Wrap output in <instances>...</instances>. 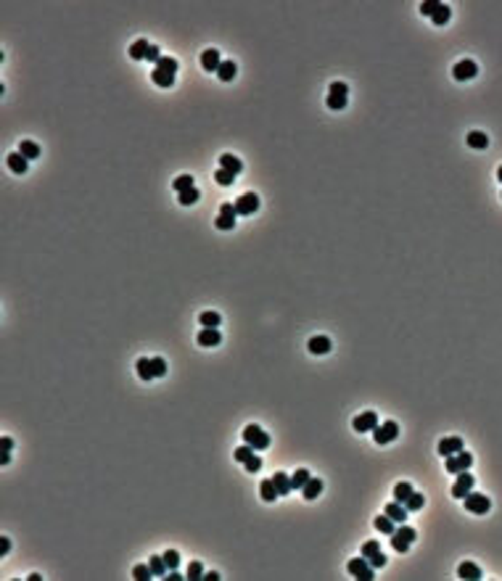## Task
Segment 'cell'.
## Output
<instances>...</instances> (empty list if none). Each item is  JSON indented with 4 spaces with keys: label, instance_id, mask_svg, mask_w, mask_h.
I'll list each match as a JSON object with an SVG mask.
<instances>
[{
    "label": "cell",
    "instance_id": "cell-1",
    "mask_svg": "<svg viewBox=\"0 0 502 581\" xmlns=\"http://www.w3.org/2000/svg\"><path fill=\"white\" fill-rule=\"evenodd\" d=\"M243 441L249 444V447H254L257 452H262V449L270 447V436H267V431L259 428V425H254V423L243 428Z\"/></svg>",
    "mask_w": 502,
    "mask_h": 581
},
{
    "label": "cell",
    "instance_id": "cell-2",
    "mask_svg": "<svg viewBox=\"0 0 502 581\" xmlns=\"http://www.w3.org/2000/svg\"><path fill=\"white\" fill-rule=\"evenodd\" d=\"M415 539H418L415 528H410V526H396V531L391 534V547H394V552H402V555H405Z\"/></svg>",
    "mask_w": 502,
    "mask_h": 581
},
{
    "label": "cell",
    "instance_id": "cell-3",
    "mask_svg": "<svg viewBox=\"0 0 502 581\" xmlns=\"http://www.w3.org/2000/svg\"><path fill=\"white\" fill-rule=\"evenodd\" d=\"M346 570H349V576H354V578H360V581H373V576H375V568L370 565V560L367 557H352L349 560V565H346Z\"/></svg>",
    "mask_w": 502,
    "mask_h": 581
},
{
    "label": "cell",
    "instance_id": "cell-4",
    "mask_svg": "<svg viewBox=\"0 0 502 581\" xmlns=\"http://www.w3.org/2000/svg\"><path fill=\"white\" fill-rule=\"evenodd\" d=\"M463 505H465V510L468 513H476V515H484L491 510V502H489V497L486 494H481V492H468L463 497Z\"/></svg>",
    "mask_w": 502,
    "mask_h": 581
},
{
    "label": "cell",
    "instance_id": "cell-5",
    "mask_svg": "<svg viewBox=\"0 0 502 581\" xmlns=\"http://www.w3.org/2000/svg\"><path fill=\"white\" fill-rule=\"evenodd\" d=\"M396 436H399V425H396V420L378 423L375 428H373V439H375V444H381V447L391 444V441L396 439Z\"/></svg>",
    "mask_w": 502,
    "mask_h": 581
},
{
    "label": "cell",
    "instance_id": "cell-6",
    "mask_svg": "<svg viewBox=\"0 0 502 581\" xmlns=\"http://www.w3.org/2000/svg\"><path fill=\"white\" fill-rule=\"evenodd\" d=\"M470 465H473V454L470 452H457V454H452V457H447V462H444V468H447V473H452V475H457V473H465Z\"/></svg>",
    "mask_w": 502,
    "mask_h": 581
},
{
    "label": "cell",
    "instance_id": "cell-7",
    "mask_svg": "<svg viewBox=\"0 0 502 581\" xmlns=\"http://www.w3.org/2000/svg\"><path fill=\"white\" fill-rule=\"evenodd\" d=\"M476 74H478V64H476V61H470V58H463L460 64L452 66V77H455L457 82L476 79Z\"/></svg>",
    "mask_w": 502,
    "mask_h": 581
},
{
    "label": "cell",
    "instance_id": "cell-8",
    "mask_svg": "<svg viewBox=\"0 0 502 581\" xmlns=\"http://www.w3.org/2000/svg\"><path fill=\"white\" fill-rule=\"evenodd\" d=\"M473 483H476V478L468 470L465 473H457V481L452 483V497H455V500H463L468 492H473Z\"/></svg>",
    "mask_w": 502,
    "mask_h": 581
},
{
    "label": "cell",
    "instance_id": "cell-9",
    "mask_svg": "<svg viewBox=\"0 0 502 581\" xmlns=\"http://www.w3.org/2000/svg\"><path fill=\"white\" fill-rule=\"evenodd\" d=\"M352 425H354L357 433H367V431H373L375 425H378V415H375L373 410H365V412H360V415H357V418L352 420Z\"/></svg>",
    "mask_w": 502,
    "mask_h": 581
},
{
    "label": "cell",
    "instance_id": "cell-10",
    "mask_svg": "<svg viewBox=\"0 0 502 581\" xmlns=\"http://www.w3.org/2000/svg\"><path fill=\"white\" fill-rule=\"evenodd\" d=\"M259 209V196L257 193H243L238 201H235V212L243 214V217H249Z\"/></svg>",
    "mask_w": 502,
    "mask_h": 581
},
{
    "label": "cell",
    "instance_id": "cell-11",
    "mask_svg": "<svg viewBox=\"0 0 502 581\" xmlns=\"http://www.w3.org/2000/svg\"><path fill=\"white\" fill-rule=\"evenodd\" d=\"M457 452H463V439L460 436H447V439L439 441V454L442 457H452Z\"/></svg>",
    "mask_w": 502,
    "mask_h": 581
},
{
    "label": "cell",
    "instance_id": "cell-12",
    "mask_svg": "<svg viewBox=\"0 0 502 581\" xmlns=\"http://www.w3.org/2000/svg\"><path fill=\"white\" fill-rule=\"evenodd\" d=\"M307 349H310V354H317V357H323V354H328V351L333 349V341L328 338V336H312L310 338V344H307Z\"/></svg>",
    "mask_w": 502,
    "mask_h": 581
},
{
    "label": "cell",
    "instance_id": "cell-13",
    "mask_svg": "<svg viewBox=\"0 0 502 581\" xmlns=\"http://www.w3.org/2000/svg\"><path fill=\"white\" fill-rule=\"evenodd\" d=\"M220 64H222V58H220V50L217 48H207L201 53V69L204 71H214V74H217Z\"/></svg>",
    "mask_w": 502,
    "mask_h": 581
},
{
    "label": "cell",
    "instance_id": "cell-14",
    "mask_svg": "<svg viewBox=\"0 0 502 581\" xmlns=\"http://www.w3.org/2000/svg\"><path fill=\"white\" fill-rule=\"evenodd\" d=\"M222 341V333L217 328H204L198 333V346H217Z\"/></svg>",
    "mask_w": 502,
    "mask_h": 581
},
{
    "label": "cell",
    "instance_id": "cell-15",
    "mask_svg": "<svg viewBox=\"0 0 502 581\" xmlns=\"http://www.w3.org/2000/svg\"><path fill=\"white\" fill-rule=\"evenodd\" d=\"M457 576L460 578H465V581H476V578H481L484 573H481V568L476 565V563H460V568H457Z\"/></svg>",
    "mask_w": 502,
    "mask_h": 581
},
{
    "label": "cell",
    "instance_id": "cell-16",
    "mask_svg": "<svg viewBox=\"0 0 502 581\" xmlns=\"http://www.w3.org/2000/svg\"><path fill=\"white\" fill-rule=\"evenodd\" d=\"M388 518H391V521H396V523H405V518H407V507L402 505V502H388L386 505V510H383Z\"/></svg>",
    "mask_w": 502,
    "mask_h": 581
},
{
    "label": "cell",
    "instance_id": "cell-17",
    "mask_svg": "<svg viewBox=\"0 0 502 581\" xmlns=\"http://www.w3.org/2000/svg\"><path fill=\"white\" fill-rule=\"evenodd\" d=\"M220 169H228L233 174H238V172H243V164H241L238 156H233V153H222L220 156Z\"/></svg>",
    "mask_w": 502,
    "mask_h": 581
},
{
    "label": "cell",
    "instance_id": "cell-18",
    "mask_svg": "<svg viewBox=\"0 0 502 581\" xmlns=\"http://www.w3.org/2000/svg\"><path fill=\"white\" fill-rule=\"evenodd\" d=\"M272 481H275V489H278V494H280V497H288V494L293 492V486H291V478H288V475H285L283 470H278V473H275V475H272Z\"/></svg>",
    "mask_w": 502,
    "mask_h": 581
},
{
    "label": "cell",
    "instance_id": "cell-19",
    "mask_svg": "<svg viewBox=\"0 0 502 581\" xmlns=\"http://www.w3.org/2000/svg\"><path fill=\"white\" fill-rule=\"evenodd\" d=\"M148 565H151V570H153V578H167L169 568H167V563H164V555H151Z\"/></svg>",
    "mask_w": 502,
    "mask_h": 581
},
{
    "label": "cell",
    "instance_id": "cell-20",
    "mask_svg": "<svg viewBox=\"0 0 502 581\" xmlns=\"http://www.w3.org/2000/svg\"><path fill=\"white\" fill-rule=\"evenodd\" d=\"M375 528H378V531H381V534H388V536H391L394 531H396V521H391V518H388L386 513H381V515H375V523H373Z\"/></svg>",
    "mask_w": 502,
    "mask_h": 581
},
{
    "label": "cell",
    "instance_id": "cell-21",
    "mask_svg": "<svg viewBox=\"0 0 502 581\" xmlns=\"http://www.w3.org/2000/svg\"><path fill=\"white\" fill-rule=\"evenodd\" d=\"M148 48H151V43H146V37L135 40V43L130 45V58H135V61H146Z\"/></svg>",
    "mask_w": 502,
    "mask_h": 581
},
{
    "label": "cell",
    "instance_id": "cell-22",
    "mask_svg": "<svg viewBox=\"0 0 502 581\" xmlns=\"http://www.w3.org/2000/svg\"><path fill=\"white\" fill-rule=\"evenodd\" d=\"M320 492H323V481H320V478H310V481L302 486V497H304L307 502L315 500V497L320 494Z\"/></svg>",
    "mask_w": 502,
    "mask_h": 581
},
{
    "label": "cell",
    "instance_id": "cell-23",
    "mask_svg": "<svg viewBox=\"0 0 502 581\" xmlns=\"http://www.w3.org/2000/svg\"><path fill=\"white\" fill-rule=\"evenodd\" d=\"M19 153H22L27 161H32V159L40 156V145L35 140H22V143H19Z\"/></svg>",
    "mask_w": 502,
    "mask_h": 581
},
{
    "label": "cell",
    "instance_id": "cell-24",
    "mask_svg": "<svg viewBox=\"0 0 502 581\" xmlns=\"http://www.w3.org/2000/svg\"><path fill=\"white\" fill-rule=\"evenodd\" d=\"M6 164H8V169L16 172V174H24L27 172V159L22 156V153H8Z\"/></svg>",
    "mask_w": 502,
    "mask_h": 581
},
{
    "label": "cell",
    "instance_id": "cell-25",
    "mask_svg": "<svg viewBox=\"0 0 502 581\" xmlns=\"http://www.w3.org/2000/svg\"><path fill=\"white\" fill-rule=\"evenodd\" d=\"M235 71H238V66H235L233 61H225L222 58V64L217 69V79L220 82H230V79H235Z\"/></svg>",
    "mask_w": 502,
    "mask_h": 581
},
{
    "label": "cell",
    "instance_id": "cell-26",
    "mask_svg": "<svg viewBox=\"0 0 502 581\" xmlns=\"http://www.w3.org/2000/svg\"><path fill=\"white\" fill-rule=\"evenodd\" d=\"M259 494H262V500L264 502H275V500H278V489H275V481L272 478H267V481H262L259 483Z\"/></svg>",
    "mask_w": 502,
    "mask_h": 581
},
{
    "label": "cell",
    "instance_id": "cell-27",
    "mask_svg": "<svg viewBox=\"0 0 502 581\" xmlns=\"http://www.w3.org/2000/svg\"><path fill=\"white\" fill-rule=\"evenodd\" d=\"M468 145H470V148H476V151H484L486 148V145H489V138H486V135L484 132H478V130H473V132H468Z\"/></svg>",
    "mask_w": 502,
    "mask_h": 581
},
{
    "label": "cell",
    "instance_id": "cell-28",
    "mask_svg": "<svg viewBox=\"0 0 502 581\" xmlns=\"http://www.w3.org/2000/svg\"><path fill=\"white\" fill-rule=\"evenodd\" d=\"M151 79H153V85H156V87H172V85H175V77L167 74V71H161V69H153L151 71Z\"/></svg>",
    "mask_w": 502,
    "mask_h": 581
},
{
    "label": "cell",
    "instance_id": "cell-29",
    "mask_svg": "<svg viewBox=\"0 0 502 581\" xmlns=\"http://www.w3.org/2000/svg\"><path fill=\"white\" fill-rule=\"evenodd\" d=\"M135 370H138V378L140 380H153V370H151V359L148 357H140L135 362Z\"/></svg>",
    "mask_w": 502,
    "mask_h": 581
},
{
    "label": "cell",
    "instance_id": "cell-30",
    "mask_svg": "<svg viewBox=\"0 0 502 581\" xmlns=\"http://www.w3.org/2000/svg\"><path fill=\"white\" fill-rule=\"evenodd\" d=\"M156 69H161V71H167V74L175 77L177 69H180V64H177V58H172V56H161L159 64H156Z\"/></svg>",
    "mask_w": 502,
    "mask_h": 581
},
{
    "label": "cell",
    "instance_id": "cell-31",
    "mask_svg": "<svg viewBox=\"0 0 502 581\" xmlns=\"http://www.w3.org/2000/svg\"><path fill=\"white\" fill-rule=\"evenodd\" d=\"M413 492H415L413 486H410L407 481H402V483H396V486H394V500L405 505V502L410 500V494H413Z\"/></svg>",
    "mask_w": 502,
    "mask_h": 581
},
{
    "label": "cell",
    "instance_id": "cell-32",
    "mask_svg": "<svg viewBox=\"0 0 502 581\" xmlns=\"http://www.w3.org/2000/svg\"><path fill=\"white\" fill-rule=\"evenodd\" d=\"M449 16H452V11H449V6H447V3H442V6H439V11L431 16V22H434L436 27H444V24L449 22Z\"/></svg>",
    "mask_w": 502,
    "mask_h": 581
},
{
    "label": "cell",
    "instance_id": "cell-33",
    "mask_svg": "<svg viewBox=\"0 0 502 581\" xmlns=\"http://www.w3.org/2000/svg\"><path fill=\"white\" fill-rule=\"evenodd\" d=\"M198 323H201L204 328H220L222 317H220L217 312H201V315H198Z\"/></svg>",
    "mask_w": 502,
    "mask_h": 581
},
{
    "label": "cell",
    "instance_id": "cell-34",
    "mask_svg": "<svg viewBox=\"0 0 502 581\" xmlns=\"http://www.w3.org/2000/svg\"><path fill=\"white\" fill-rule=\"evenodd\" d=\"M254 452H257L254 447H249V444H243V447H238V449L233 452V457L238 460V462H243V465H246V462H249V460L254 457Z\"/></svg>",
    "mask_w": 502,
    "mask_h": 581
},
{
    "label": "cell",
    "instance_id": "cell-35",
    "mask_svg": "<svg viewBox=\"0 0 502 581\" xmlns=\"http://www.w3.org/2000/svg\"><path fill=\"white\" fill-rule=\"evenodd\" d=\"M188 581H201L204 578V563H198V560H193V563L188 565V573H185Z\"/></svg>",
    "mask_w": 502,
    "mask_h": 581
},
{
    "label": "cell",
    "instance_id": "cell-36",
    "mask_svg": "<svg viewBox=\"0 0 502 581\" xmlns=\"http://www.w3.org/2000/svg\"><path fill=\"white\" fill-rule=\"evenodd\" d=\"M423 505H426V497H423L421 492H413V494H410V500L405 502V507H407L410 513H413V510H421Z\"/></svg>",
    "mask_w": 502,
    "mask_h": 581
},
{
    "label": "cell",
    "instance_id": "cell-37",
    "mask_svg": "<svg viewBox=\"0 0 502 581\" xmlns=\"http://www.w3.org/2000/svg\"><path fill=\"white\" fill-rule=\"evenodd\" d=\"M198 199H201L198 188H188V190H182V193H180V204H182V206H193Z\"/></svg>",
    "mask_w": 502,
    "mask_h": 581
},
{
    "label": "cell",
    "instance_id": "cell-38",
    "mask_svg": "<svg viewBox=\"0 0 502 581\" xmlns=\"http://www.w3.org/2000/svg\"><path fill=\"white\" fill-rule=\"evenodd\" d=\"M346 101L349 98H344V95H333V92H328V101H325V106L331 109V111H341L346 106Z\"/></svg>",
    "mask_w": 502,
    "mask_h": 581
},
{
    "label": "cell",
    "instance_id": "cell-39",
    "mask_svg": "<svg viewBox=\"0 0 502 581\" xmlns=\"http://www.w3.org/2000/svg\"><path fill=\"white\" fill-rule=\"evenodd\" d=\"M310 478H312V475H310V470L299 468V470H296V473L291 475V486H293V489H302V486H304L307 481H310Z\"/></svg>",
    "mask_w": 502,
    "mask_h": 581
},
{
    "label": "cell",
    "instance_id": "cell-40",
    "mask_svg": "<svg viewBox=\"0 0 502 581\" xmlns=\"http://www.w3.org/2000/svg\"><path fill=\"white\" fill-rule=\"evenodd\" d=\"M233 180H235V174H233V172H228V169H217V172H214V182H217V185H225V188H230Z\"/></svg>",
    "mask_w": 502,
    "mask_h": 581
},
{
    "label": "cell",
    "instance_id": "cell-41",
    "mask_svg": "<svg viewBox=\"0 0 502 581\" xmlns=\"http://www.w3.org/2000/svg\"><path fill=\"white\" fill-rule=\"evenodd\" d=\"M151 370H153V378L167 375V362H164V357H151Z\"/></svg>",
    "mask_w": 502,
    "mask_h": 581
},
{
    "label": "cell",
    "instance_id": "cell-42",
    "mask_svg": "<svg viewBox=\"0 0 502 581\" xmlns=\"http://www.w3.org/2000/svg\"><path fill=\"white\" fill-rule=\"evenodd\" d=\"M164 563H167L169 570H177L180 568V552L177 549H167V552H164Z\"/></svg>",
    "mask_w": 502,
    "mask_h": 581
},
{
    "label": "cell",
    "instance_id": "cell-43",
    "mask_svg": "<svg viewBox=\"0 0 502 581\" xmlns=\"http://www.w3.org/2000/svg\"><path fill=\"white\" fill-rule=\"evenodd\" d=\"M132 578H138V581H148V578H153L151 565H135V568H132Z\"/></svg>",
    "mask_w": 502,
    "mask_h": 581
},
{
    "label": "cell",
    "instance_id": "cell-44",
    "mask_svg": "<svg viewBox=\"0 0 502 581\" xmlns=\"http://www.w3.org/2000/svg\"><path fill=\"white\" fill-rule=\"evenodd\" d=\"M214 227H217V230H233V227H235V217L217 214V220H214Z\"/></svg>",
    "mask_w": 502,
    "mask_h": 581
},
{
    "label": "cell",
    "instance_id": "cell-45",
    "mask_svg": "<svg viewBox=\"0 0 502 581\" xmlns=\"http://www.w3.org/2000/svg\"><path fill=\"white\" fill-rule=\"evenodd\" d=\"M378 552H381V544H378L375 539H370V542H365V544H362V557L370 560V557H373V555H378Z\"/></svg>",
    "mask_w": 502,
    "mask_h": 581
},
{
    "label": "cell",
    "instance_id": "cell-46",
    "mask_svg": "<svg viewBox=\"0 0 502 581\" xmlns=\"http://www.w3.org/2000/svg\"><path fill=\"white\" fill-rule=\"evenodd\" d=\"M172 185H175V190H177V193H182V190L193 188V177H190V174H180V177H177L175 182H172Z\"/></svg>",
    "mask_w": 502,
    "mask_h": 581
},
{
    "label": "cell",
    "instance_id": "cell-47",
    "mask_svg": "<svg viewBox=\"0 0 502 581\" xmlns=\"http://www.w3.org/2000/svg\"><path fill=\"white\" fill-rule=\"evenodd\" d=\"M439 6H442L439 0H426V3L421 6V14H423V16H434V14L439 11Z\"/></svg>",
    "mask_w": 502,
    "mask_h": 581
},
{
    "label": "cell",
    "instance_id": "cell-48",
    "mask_svg": "<svg viewBox=\"0 0 502 581\" xmlns=\"http://www.w3.org/2000/svg\"><path fill=\"white\" fill-rule=\"evenodd\" d=\"M328 92H333V95H344V98H349V87L344 85V82H333L331 85V90Z\"/></svg>",
    "mask_w": 502,
    "mask_h": 581
},
{
    "label": "cell",
    "instance_id": "cell-49",
    "mask_svg": "<svg viewBox=\"0 0 502 581\" xmlns=\"http://www.w3.org/2000/svg\"><path fill=\"white\" fill-rule=\"evenodd\" d=\"M246 470H249V473H259V470H262V457H257V454H254V457L246 462Z\"/></svg>",
    "mask_w": 502,
    "mask_h": 581
},
{
    "label": "cell",
    "instance_id": "cell-50",
    "mask_svg": "<svg viewBox=\"0 0 502 581\" xmlns=\"http://www.w3.org/2000/svg\"><path fill=\"white\" fill-rule=\"evenodd\" d=\"M159 58H161V50L156 45H151L148 48V53H146V61H153V64H159Z\"/></svg>",
    "mask_w": 502,
    "mask_h": 581
},
{
    "label": "cell",
    "instance_id": "cell-51",
    "mask_svg": "<svg viewBox=\"0 0 502 581\" xmlns=\"http://www.w3.org/2000/svg\"><path fill=\"white\" fill-rule=\"evenodd\" d=\"M220 214H225V217H238V212H235V204H220Z\"/></svg>",
    "mask_w": 502,
    "mask_h": 581
},
{
    "label": "cell",
    "instance_id": "cell-52",
    "mask_svg": "<svg viewBox=\"0 0 502 581\" xmlns=\"http://www.w3.org/2000/svg\"><path fill=\"white\" fill-rule=\"evenodd\" d=\"M386 563H388V560H386V555H383V552H378V555H373V557H370V565H373V568H383Z\"/></svg>",
    "mask_w": 502,
    "mask_h": 581
},
{
    "label": "cell",
    "instance_id": "cell-53",
    "mask_svg": "<svg viewBox=\"0 0 502 581\" xmlns=\"http://www.w3.org/2000/svg\"><path fill=\"white\" fill-rule=\"evenodd\" d=\"M8 549H11V539H8V536H0V555H6Z\"/></svg>",
    "mask_w": 502,
    "mask_h": 581
},
{
    "label": "cell",
    "instance_id": "cell-54",
    "mask_svg": "<svg viewBox=\"0 0 502 581\" xmlns=\"http://www.w3.org/2000/svg\"><path fill=\"white\" fill-rule=\"evenodd\" d=\"M14 449V439L11 436H3V452H11Z\"/></svg>",
    "mask_w": 502,
    "mask_h": 581
},
{
    "label": "cell",
    "instance_id": "cell-55",
    "mask_svg": "<svg viewBox=\"0 0 502 581\" xmlns=\"http://www.w3.org/2000/svg\"><path fill=\"white\" fill-rule=\"evenodd\" d=\"M167 581H182V576L177 573V570H169V573H167Z\"/></svg>",
    "mask_w": 502,
    "mask_h": 581
},
{
    "label": "cell",
    "instance_id": "cell-56",
    "mask_svg": "<svg viewBox=\"0 0 502 581\" xmlns=\"http://www.w3.org/2000/svg\"><path fill=\"white\" fill-rule=\"evenodd\" d=\"M204 578H209V581H217V578H220V573H214V570H209V573L204 576Z\"/></svg>",
    "mask_w": 502,
    "mask_h": 581
},
{
    "label": "cell",
    "instance_id": "cell-57",
    "mask_svg": "<svg viewBox=\"0 0 502 581\" xmlns=\"http://www.w3.org/2000/svg\"><path fill=\"white\" fill-rule=\"evenodd\" d=\"M0 462H3V465L11 462V452H3V460H0Z\"/></svg>",
    "mask_w": 502,
    "mask_h": 581
},
{
    "label": "cell",
    "instance_id": "cell-58",
    "mask_svg": "<svg viewBox=\"0 0 502 581\" xmlns=\"http://www.w3.org/2000/svg\"><path fill=\"white\" fill-rule=\"evenodd\" d=\"M497 180H499V182H502V167H499V169H497Z\"/></svg>",
    "mask_w": 502,
    "mask_h": 581
}]
</instances>
